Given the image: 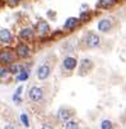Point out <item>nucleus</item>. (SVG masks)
<instances>
[{"label":"nucleus","instance_id":"20e7f679","mask_svg":"<svg viewBox=\"0 0 126 129\" xmlns=\"http://www.w3.org/2000/svg\"><path fill=\"white\" fill-rule=\"evenodd\" d=\"M111 21L110 19H102L99 23H98V29L102 31V32H107V31H110L111 28Z\"/></svg>","mask_w":126,"mask_h":129},{"label":"nucleus","instance_id":"a211bd4d","mask_svg":"<svg viewBox=\"0 0 126 129\" xmlns=\"http://www.w3.org/2000/svg\"><path fill=\"white\" fill-rule=\"evenodd\" d=\"M27 78H28V73L27 72H22L21 74L18 76V79H19V81H26Z\"/></svg>","mask_w":126,"mask_h":129},{"label":"nucleus","instance_id":"7ed1b4c3","mask_svg":"<svg viewBox=\"0 0 126 129\" xmlns=\"http://www.w3.org/2000/svg\"><path fill=\"white\" fill-rule=\"evenodd\" d=\"M50 74V68L47 65H42L38 68V72H37V76L40 79H46Z\"/></svg>","mask_w":126,"mask_h":129},{"label":"nucleus","instance_id":"aec40b11","mask_svg":"<svg viewBox=\"0 0 126 129\" xmlns=\"http://www.w3.org/2000/svg\"><path fill=\"white\" fill-rule=\"evenodd\" d=\"M5 76H7V70H5V69H2V73H0V77H2V79H4Z\"/></svg>","mask_w":126,"mask_h":129},{"label":"nucleus","instance_id":"0eeeda50","mask_svg":"<svg viewBox=\"0 0 126 129\" xmlns=\"http://www.w3.org/2000/svg\"><path fill=\"white\" fill-rule=\"evenodd\" d=\"M75 65H77V60L74 58H66L64 60V67L66 69H74Z\"/></svg>","mask_w":126,"mask_h":129},{"label":"nucleus","instance_id":"6ab92c4d","mask_svg":"<svg viewBox=\"0 0 126 129\" xmlns=\"http://www.w3.org/2000/svg\"><path fill=\"white\" fill-rule=\"evenodd\" d=\"M8 3H9L12 7H14V5H17L18 3H19V0H8Z\"/></svg>","mask_w":126,"mask_h":129},{"label":"nucleus","instance_id":"1a4fd4ad","mask_svg":"<svg viewBox=\"0 0 126 129\" xmlns=\"http://www.w3.org/2000/svg\"><path fill=\"white\" fill-rule=\"evenodd\" d=\"M32 35H33V31H32L31 28H23V29L21 31V33H19L21 39H23V40L31 39V37H32Z\"/></svg>","mask_w":126,"mask_h":129},{"label":"nucleus","instance_id":"ddd939ff","mask_svg":"<svg viewBox=\"0 0 126 129\" xmlns=\"http://www.w3.org/2000/svg\"><path fill=\"white\" fill-rule=\"evenodd\" d=\"M65 128H66V129H79L77 121H68L66 125H65Z\"/></svg>","mask_w":126,"mask_h":129},{"label":"nucleus","instance_id":"f8f14e48","mask_svg":"<svg viewBox=\"0 0 126 129\" xmlns=\"http://www.w3.org/2000/svg\"><path fill=\"white\" fill-rule=\"evenodd\" d=\"M0 59H2L3 63H9L13 59V55L10 54V51H3L2 55H0Z\"/></svg>","mask_w":126,"mask_h":129},{"label":"nucleus","instance_id":"412c9836","mask_svg":"<svg viewBox=\"0 0 126 129\" xmlns=\"http://www.w3.org/2000/svg\"><path fill=\"white\" fill-rule=\"evenodd\" d=\"M80 18H82V19H88V14H85V13H83Z\"/></svg>","mask_w":126,"mask_h":129},{"label":"nucleus","instance_id":"f257e3e1","mask_svg":"<svg viewBox=\"0 0 126 129\" xmlns=\"http://www.w3.org/2000/svg\"><path fill=\"white\" fill-rule=\"evenodd\" d=\"M85 44H87L88 47H97L99 45V37L94 32H91V33H88V36L85 37Z\"/></svg>","mask_w":126,"mask_h":129},{"label":"nucleus","instance_id":"4be33fe9","mask_svg":"<svg viewBox=\"0 0 126 129\" xmlns=\"http://www.w3.org/2000/svg\"><path fill=\"white\" fill-rule=\"evenodd\" d=\"M42 129H53L52 126H50V125H43L42 126Z\"/></svg>","mask_w":126,"mask_h":129},{"label":"nucleus","instance_id":"6e6552de","mask_svg":"<svg viewBox=\"0 0 126 129\" xmlns=\"http://www.w3.org/2000/svg\"><path fill=\"white\" fill-rule=\"evenodd\" d=\"M10 39H12V36H10V32L8 29L0 31V40H2V42H9Z\"/></svg>","mask_w":126,"mask_h":129},{"label":"nucleus","instance_id":"2eb2a0df","mask_svg":"<svg viewBox=\"0 0 126 129\" xmlns=\"http://www.w3.org/2000/svg\"><path fill=\"white\" fill-rule=\"evenodd\" d=\"M9 70H10L12 73H19V72H21V65H18V64H12L10 68H9Z\"/></svg>","mask_w":126,"mask_h":129},{"label":"nucleus","instance_id":"9b49d317","mask_svg":"<svg viewBox=\"0 0 126 129\" xmlns=\"http://www.w3.org/2000/svg\"><path fill=\"white\" fill-rule=\"evenodd\" d=\"M116 2H117V0H99V2H98V7H101V8H110Z\"/></svg>","mask_w":126,"mask_h":129},{"label":"nucleus","instance_id":"423d86ee","mask_svg":"<svg viewBox=\"0 0 126 129\" xmlns=\"http://www.w3.org/2000/svg\"><path fill=\"white\" fill-rule=\"evenodd\" d=\"M37 31H38V33H41V35L47 33V32H48V24H47L45 21H40V22L37 23Z\"/></svg>","mask_w":126,"mask_h":129},{"label":"nucleus","instance_id":"4468645a","mask_svg":"<svg viewBox=\"0 0 126 129\" xmlns=\"http://www.w3.org/2000/svg\"><path fill=\"white\" fill-rule=\"evenodd\" d=\"M70 116H71V114H70L69 111H64V110H61V111H60V118H61V120L66 121Z\"/></svg>","mask_w":126,"mask_h":129},{"label":"nucleus","instance_id":"5701e85b","mask_svg":"<svg viewBox=\"0 0 126 129\" xmlns=\"http://www.w3.org/2000/svg\"><path fill=\"white\" fill-rule=\"evenodd\" d=\"M4 129H14V128H13V126H12V125H8V126H5V128H4Z\"/></svg>","mask_w":126,"mask_h":129},{"label":"nucleus","instance_id":"f03ea898","mask_svg":"<svg viewBox=\"0 0 126 129\" xmlns=\"http://www.w3.org/2000/svg\"><path fill=\"white\" fill-rule=\"evenodd\" d=\"M29 97H31V100H33V101L41 100V99H42V89L38 88V87L31 88V91H29Z\"/></svg>","mask_w":126,"mask_h":129},{"label":"nucleus","instance_id":"9d476101","mask_svg":"<svg viewBox=\"0 0 126 129\" xmlns=\"http://www.w3.org/2000/svg\"><path fill=\"white\" fill-rule=\"evenodd\" d=\"M77 23H78V19H77V18L70 17V18H68L66 22H65V27H66L68 29H71V28H74V27L77 26Z\"/></svg>","mask_w":126,"mask_h":129},{"label":"nucleus","instance_id":"dca6fc26","mask_svg":"<svg viewBox=\"0 0 126 129\" xmlns=\"http://www.w3.org/2000/svg\"><path fill=\"white\" fill-rule=\"evenodd\" d=\"M111 126H112V124L110 120H104L102 123V129H111Z\"/></svg>","mask_w":126,"mask_h":129},{"label":"nucleus","instance_id":"39448f33","mask_svg":"<svg viewBox=\"0 0 126 129\" xmlns=\"http://www.w3.org/2000/svg\"><path fill=\"white\" fill-rule=\"evenodd\" d=\"M17 54L19 55L21 58H27L29 55V49L26 45H19L17 47Z\"/></svg>","mask_w":126,"mask_h":129},{"label":"nucleus","instance_id":"f3484780","mask_svg":"<svg viewBox=\"0 0 126 129\" xmlns=\"http://www.w3.org/2000/svg\"><path fill=\"white\" fill-rule=\"evenodd\" d=\"M21 120H22V123L26 125V126H29V123H28V118H27V115L26 114H22L21 115Z\"/></svg>","mask_w":126,"mask_h":129}]
</instances>
